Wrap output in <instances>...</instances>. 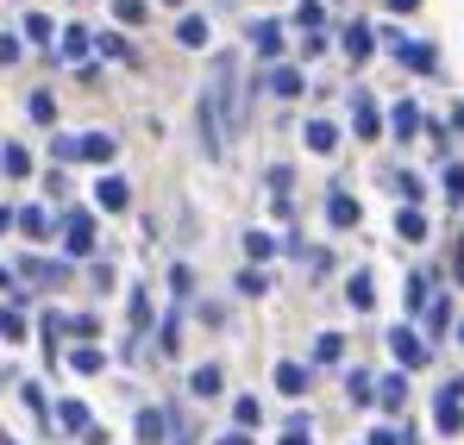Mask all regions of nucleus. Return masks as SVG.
<instances>
[{
    "mask_svg": "<svg viewBox=\"0 0 464 445\" xmlns=\"http://www.w3.org/2000/svg\"><path fill=\"white\" fill-rule=\"evenodd\" d=\"M201 94H208L214 120H220V132H227V139H238V132H245V101H238V57H232V51H220V57H214V82H208Z\"/></svg>",
    "mask_w": 464,
    "mask_h": 445,
    "instance_id": "nucleus-1",
    "label": "nucleus"
},
{
    "mask_svg": "<svg viewBox=\"0 0 464 445\" xmlns=\"http://www.w3.org/2000/svg\"><path fill=\"white\" fill-rule=\"evenodd\" d=\"M433 421H440V433H446V440H459V433H464V376H452V382L440 389Z\"/></svg>",
    "mask_w": 464,
    "mask_h": 445,
    "instance_id": "nucleus-2",
    "label": "nucleus"
},
{
    "mask_svg": "<svg viewBox=\"0 0 464 445\" xmlns=\"http://www.w3.org/2000/svg\"><path fill=\"white\" fill-rule=\"evenodd\" d=\"M389 57H395L401 70H414V75H433V70H440V51H433V44H420V38H395V32H389Z\"/></svg>",
    "mask_w": 464,
    "mask_h": 445,
    "instance_id": "nucleus-3",
    "label": "nucleus"
},
{
    "mask_svg": "<svg viewBox=\"0 0 464 445\" xmlns=\"http://www.w3.org/2000/svg\"><path fill=\"white\" fill-rule=\"evenodd\" d=\"M389 352H395V364H401V376H408V371H420V364L433 358V345H427V339H420L414 326H395V333H389Z\"/></svg>",
    "mask_w": 464,
    "mask_h": 445,
    "instance_id": "nucleus-4",
    "label": "nucleus"
},
{
    "mask_svg": "<svg viewBox=\"0 0 464 445\" xmlns=\"http://www.w3.org/2000/svg\"><path fill=\"white\" fill-rule=\"evenodd\" d=\"M195 132H201V150H208V157H227V132H220V120H214L208 94L195 101Z\"/></svg>",
    "mask_w": 464,
    "mask_h": 445,
    "instance_id": "nucleus-5",
    "label": "nucleus"
},
{
    "mask_svg": "<svg viewBox=\"0 0 464 445\" xmlns=\"http://www.w3.org/2000/svg\"><path fill=\"white\" fill-rule=\"evenodd\" d=\"M63 232H70V251H76V257H88V251H94V214H63Z\"/></svg>",
    "mask_w": 464,
    "mask_h": 445,
    "instance_id": "nucleus-6",
    "label": "nucleus"
},
{
    "mask_svg": "<svg viewBox=\"0 0 464 445\" xmlns=\"http://www.w3.org/2000/svg\"><path fill=\"white\" fill-rule=\"evenodd\" d=\"M126 201H132V195H126V176H101V182H94V208L126 214Z\"/></svg>",
    "mask_w": 464,
    "mask_h": 445,
    "instance_id": "nucleus-7",
    "label": "nucleus"
},
{
    "mask_svg": "<svg viewBox=\"0 0 464 445\" xmlns=\"http://www.w3.org/2000/svg\"><path fill=\"white\" fill-rule=\"evenodd\" d=\"M113 150H120V139H107V132H76V157H88V163H113Z\"/></svg>",
    "mask_w": 464,
    "mask_h": 445,
    "instance_id": "nucleus-8",
    "label": "nucleus"
},
{
    "mask_svg": "<svg viewBox=\"0 0 464 445\" xmlns=\"http://www.w3.org/2000/svg\"><path fill=\"white\" fill-rule=\"evenodd\" d=\"M251 51H257V57H283V25H276V19H257V25H251Z\"/></svg>",
    "mask_w": 464,
    "mask_h": 445,
    "instance_id": "nucleus-9",
    "label": "nucleus"
},
{
    "mask_svg": "<svg viewBox=\"0 0 464 445\" xmlns=\"http://www.w3.org/2000/svg\"><path fill=\"white\" fill-rule=\"evenodd\" d=\"M377 408H383V414H401V408H408V376L401 371L377 382Z\"/></svg>",
    "mask_w": 464,
    "mask_h": 445,
    "instance_id": "nucleus-10",
    "label": "nucleus"
},
{
    "mask_svg": "<svg viewBox=\"0 0 464 445\" xmlns=\"http://www.w3.org/2000/svg\"><path fill=\"white\" fill-rule=\"evenodd\" d=\"M308 382H314L308 364H295V358H283V364H276V389H283V395H308Z\"/></svg>",
    "mask_w": 464,
    "mask_h": 445,
    "instance_id": "nucleus-11",
    "label": "nucleus"
},
{
    "mask_svg": "<svg viewBox=\"0 0 464 445\" xmlns=\"http://www.w3.org/2000/svg\"><path fill=\"white\" fill-rule=\"evenodd\" d=\"M371 51H377V32L352 19V32H345V57H352V63H371Z\"/></svg>",
    "mask_w": 464,
    "mask_h": 445,
    "instance_id": "nucleus-12",
    "label": "nucleus"
},
{
    "mask_svg": "<svg viewBox=\"0 0 464 445\" xmlns=\"http://www.w3.org/2000/svg\"><path fill=\"white\" fill-rule=\"evenodd\" d=\"M352 126H358V139H377L383 120H377V101L371 94H352Z\"/></svg>",
    "mask_w": 464,
    "mask_h": 445,
    "instance_id": "nucleus-13",
    "label": "nucleus"
},
{
    "mask_svg": "<svg viewBox=\"0 0 464 445\" xmlns=\"http://www.w3.org/2000/svg\"><path fill=\"white\" fill-rule=\"evenodd\" d=\"M302 139H308L314 157H333V150H339V132H333V120H308V132H302Z\"/></svg>",
    "mask_w": 464,
    "mask_h": 445,
    "instance_id": "nucleus-14",
    "label": "nucleus"
},
{
    "mask_svg": "<svg viewBox=\"0 0 464 445\" xmlns=\"http://www.w3.org/2000/svg\"><path fill=\"white\" fill-rule=\"evenodd\" d=\"M326 220L339 226V232H345V226H358V201H352L345 189H333V195H326Z\"/></svg>",
    "mask_w": 464,
    "mask_h": 445,
    "instance_id": "nucleus-15",
    "label": "nucleus"
},
{
    "mask_svg": "<svg viewBox=\"0 0 464 445\" xmlns=\"http://www.w3.org/2000/svg\"><path fill=\"white\" fill-rule=\"evenodd\" d=\"M302 88H308V75H302V70H289V63H283V70H270V94L302 101Z\"/></svg>",
    "mask_w": 464,
    "mask_h": 445,
    "instance_id": "nucleus-16",
    "label": "nucleus"
},
{
    "mask_svg": "<svg viewBox=\"0 0 464 445\" xmlns=\"http://www.w3.org/2000/svg\"><path fill=\"white\" fill-rule=\"evenodd\" d=\"M395 238H401V245H420V238H427V214H420V208H401V214H395Z\"/></svg>",
    "mask_w": 464,
    "mask_h": 445,
    "instance_id": "nucleus-17",
    "label": "nucleus"
},
{
    "mask_svg": "<svg viewBox=\"0 0 464 445\" xmlns=\"http://www.w3.org/2000/svg\"><path fill=\"white\" fill-rule=\"evenodd\" d=\"M57 38H63V57H70V63H88V51H94V32L70 25V32H57Z\"/></svg>",
    "mask_w": 464,
    "mask_h": 445,
    "instance_id": "nucleus-18",
    "label": "nucleus"
},
{
    "mask_svg": "<svg viewBox=\"0 0 464 445\" xmlns=\"http://www.w3.org/2000/svg\"><path fill=\"white\" fill-rule=\"evenodd\" d=\"M345 395H352L358 408H371V401H377V376H364V371H345Z\"/></svg>",
    "mask_w": 464,
    "mask_h": 445,
    "instance_id": "nucleus-19",
    "label": "nucleus"
},
{
    "mask_svg": "<svg viewBox=\"0 0 464 445\" xmlns=\"http://www.w3.org/2000/svg\"><path fill=\"white\" fill-rule=\"evenodd\" d=\"M345 301H352L358 314H371V307H377V289H371V270H358V276H352V289H345Z\"/></svg>",
    "mask_w": 464,
    "mask_h": 445,
    "instance_id": "nucleus-20",
    "label": "nucleus"
},
{
    "mask_svg": "<svg viewBox=\"0 0 464 445\" xmlns=\"http://www.w3.org/2000/svg\"><path fill=\"white\" fill-rule=\"evenodd\" d=\"M389 126H395V139H414V132H420V107H414V101H401V107L389 113Z\"/></svg>",
    "mask_w": 464,
    "mask_h": 445,
    "instance_id": "nucleus-21",
    "label": "nucleus"
},
{
    "mask_svg": "<svg viewBox=\"0 0 464 445\" xmlns=\"http://www.w3.org/2000/svg\"><path fill=\"white\" fill-rule=\"evenodd\" d=\"M163 433H169V414H163V408H145V414H139V440L157 445Z\"/></svg>",
    "mask_w": 464,
    "mask_h": 445,
    "instance_id": "nucleus-22",
    "label": "nucleus"
},
{
    "mask_svg": "<svg viewBox=\"0 0 464 445\" xmlns=\"http://www.w3.org/2000/svg\"><path fill=\"white\" fill-rule=\"evenodd\" d=\"M188 395H201V401H208V395H220V364H201V371L188 376Z\"/></svg>",
    "mask_w": 464,
    "mask_h": 445,
    "instance_id": "nucleus-23",
    "label": "nucleus"
},
{
    "mask_svg": "<svg viewBox=\"0 0 464 445\" xmlns=\"http://www.w3.org/2000/svg\"><path fill=\"white\" fill-rule=\"evenodd\" d=\"M13 226H19L25 238H44V232H51V214H44V208H25V214H13Z\"/></svg>",
    "mask_w": 464,
    "mask_h": 445,
    "instance_id": "nucleus-24",
    "label": "nucleus"
},
{
    "mask_svg": "<svg viewBox=\"0 0 464 445\" xmlns=\"http://www.w3.org/2000/svg\"><path fill=\"white\" fill-rule=\"evenodd\" d=\"M176 38H182V44H188V51H201V44H208V38H214V32H208V19H195V13H188V19H182V25H176Z\"/></svg>",
    "mask_w": 464,
    "mask_h": 445,
    "instance_id": "nucleus-25",
    "label": "nucleus"
},
{
    "mask_svg": "<svg viewBox=\"0 0 464 445\" xmlns=\"http://www.w3.org/2000/svg\"><path fill=\"white\" fill-rule=\"evenodd\" d=\"M25 113H32L38 126H51V120H57V101H51V88H32V101H25Z\"/></svg>",
    "mask_w": 464,
    "mask_h": 445,
    "instance_id": "nucleus-26",
    "label": "nucleus"
},
{
    "mask_svg": "<svg viewBox=\"0 0 464 445\" xmlns=\"http://www.w3.org/2000/svg\"><path fill=\"white\" fill-rule=\"evenodd\" d=\"M339 358H345V339L339 333H320L314 339V364H339Z\"/></svg>",
    "mask_w": 464,
    "mask_h": 445,
    "instance_id": "nucleus-27",
    "label": "nucleus"
},
{
    "mask_svg": "<svg viewBox=\"0 0 464 445\" xmlns=\"http://www.w3.org/2000/svg\"><path fill=\"white\" fill-rule=\"evenodd\" d=\"M420 314H427V333H446V326H452V301H446V295H433Z\"/></svg>",
    "mask_w": 464,
    "mask_h": 445,
    "instance_id": "nucleus-28",
    "label": "nucleus"
},
{
    "mask_svg": "<svg viewBox=\"0 0 464 445\" xmlns=\"http://www.w3.org/2000/svg\"><path fill=\"white\" fill-rule=\"evenodd\" d=\"M13 339H25V314L19 307H0V345H13Z\"/></svg>",
    "mask_w": 464,
    "mask_h": 445,
    "instance_id": "nucleus-29",
    "label": "nucleus"
},
{
    "mask_svg": "<svg viewBox=\"0 0 464 445\" xmlns=\"http://www.w3.org/2000/svg\"><path fill=\"white\" fill-rule=\"evenodd\" d=\"M0 169H6V176H25V169H32L25 145H0Z\"/></svg>",
    "mask_w": 464,
    "mask_h": 445,
    "instance_id": "nucleus-30",
    "label": "nucleus"
},
{
    "mask_svg": "<svg viewBox=\"0 0 464 445\" xmlns=\"http://www.w3.org/2000/svg\"><path fill=\"white\" fill-rule=\"evenodd\" d=\"M57 427H70V433H88V408H82V401H63V408H57Z\"/></svg>",
    "mask_w": 464,
    "mask_h": 445,
    "instance_id": "nucleus-31",
    "label": "nucleus"
},
{
    "mask_svg": "<svg viewBox=\"0 0 464 445\" xmlns=\"http://www.w3.org/2000/svg\"><path fill=\"white\" fill-rule=\"evenodd\" d=\"M25 38H32V44H51V38H57V25H51L44 13H25Z\"/></svg>",
    "mask_w": 464,
    "mask_h": 445,
    "instance_id": "nucleus-32",
    "label": "nucleus"
},
{
    "mask_svg": "<svg viewBox=\"0 0 464 445\" xmlns=\"http://www.w3.org/2000/svg\"><path fill=\"white\" fill-rule=\"evenodd\" d=\"M395 195H401V208H420V195H427V189H420V176H408V169H401V176H395Z\"/></svg>",
    "mask_w": 464,
    "mask_h": 445,
    "instance_id": "nucleus-33",
    "label": "nucleus"
},
{
    "mask_svg": "<svg viewBox=\"0 0 464 445\" xmlns=\"http://www.w3.org/2000/svg\"><path fill=\"white\" fill-rule=\"evenodd\" d=\"M440 189H446L452 201H464V163H446V169H440Z\"/></svg>",
    "mask_w": 464,
    "mask_h": 445,
    "instance_id": "nucleus-34",
    "label": "nucleus"
},
{
    "mask_svg": "<svg viewBox=\"0 0 464 445\" xmlns=\"http://www.w3.org/2000/svg\"><path fill=\"white\" fill-rule=\"evenodd\" d=\"M270 251H276L270 232H245V257H270Z\"/></svg>",
    "mask_w": 464,
    "mask_h": 445,
    "instance_id": "nucleus-35",
    "label": "nucleus"
},
{
    "mask_svg": "<svg viewBox=\"0 0 464 445\" xmlns=\"http://www.w3.org/2000/svg\"><path fill=\"white\" fill-rule=\"evenodd\" d=\"M232 414H238V427H245V433H251V427H257V421H264V408H257V401H251V395H245V401H238V408H232Z\"/></svg>",
    "mask_w": 464,
    "mask_h": 445,
    "instance_id": "nucleus-36",
    "label": "nucleus"
},
{
    "mask_svg": "<svg viewBox=\"0 0 464 445\" xmlns=\"http://www.w3.org/2000/svg\"><path fill=\"white\" fill-rule=\"evenodd\" d=\"M295 25H302V32H320V0H302V13H295Z\"/></svg>",
    "mask_w": 464,
    "mask_h": 445,
    "instance_id": "nucleus-37",
    "label": "nucleus"
},
{
    "mask_svg": "<svg viewBox=\"0 0 464 445\" xmlns=\"http://www.w3.org/2000/svg\"><path fill=\"white\" fill-rule=\"evenodd\" d=\"M70 364H76L82 376H94V371H101V352H94V345H82V352H76V358H70Z\"/></svg>",
    "mask_w": 464,
    "mask_h": 445,
    "instance_id": "nucleus-38",
    "label": "nucleus"
},
{
    "mask_svg": "<svg viewBox=\"0 0 464 445\" xmlns=\"http://www.w3.org/2000/svg\"><path fill=\"white\" fill-rule=\"evenodd\" d=\"M113 13H120V25H139V19H145V0H120Z\"/></svg>",
    "mask_w": 464,
    "mask_h": 445,
    "instance_id": "nucleus-39",
    "label": "nucleus"
},
{
    "mask_svg": "<svg viewBox=\"0 0 464 445\" xmlns=\"http://www.w3.org/2000/svg\"><path fill=\"white\" fill-rule=\"evenodd\" d=\"M270 195H276V201H289V163H276V169H270Z\"/></svg>",
    "mask_w": 464,
    "mask_h": 445,
    "instance_id": "nucleus-40",
    "label": "nucleus"
},
{
    "mask_svg": "<svg viewBox=\"0 0 464 445\" xmlns=\"http://www.w3.org/2000/svg\"><path fill=\"white\" fill-rule=\"evenodd\" d=\"M13 63H19V38H13V32H0V70H13Z\"/></svg>",
    "mask_w": 464,
    "mask_h": 445,
    "instance_id": "nucleus-41",
    "label": "nucleus"
},
{
    "mask_svg": "<svg viewBox=\"0 0 464 445\" xmlns=\"http://www.w3.org/2000/svg\"><path fill=\"white\" fill-rule=\"evenodd\" d=\"M264 289H270V283H264L257 270H245V276H238V295H264Z\"/></svg>",
    "mask_w": 464,
    "mask_h": 445,
    "instance_id": "nucleus-42",
    "label": "nucleus"
},
{
    "mask_svg": "<svg viewBox=\"0 0 464 445\" xmlns=\"http://www.w3.org/2000/svg\"><path fill=\"white\" fill-rule=\"evenodd\" d=\"M283 445H308V414H302V421H289V433H283Z\"/></svg>",
    "mask_w": 464,
    "mask_h": 445,
    "instance_id": "nucleus-43",
    "label": "nucleus"
},
{
    "mask_svg": "<svg viewBox=\"0 0 464 445\" xmlns=\"http://www.w3.org/2000/svg\"><path fill=\"white\" fill-rule=\"evenodd\" d=\"M371 445H408V433H395V427H383V433H371Z\"/></svg>",
    "mask_w": 464,
    "mask_h": 445,
    "instance_id": "nucleus-44",
    "label": "nucleus"
},
{
    "mask_svg": "<svg viewBox=\"0 0 464 445\" xmlns=\"http://www.w3.org/2000/svg\"><path fill=\"white\" fill-rule=\"evenodd\" d=\"M414 6H420V0H389V13H414Z\"/></svg>",
    "mask_w": 464,
    "mask_h": 445,
    "instance_id": "nucleus-45",
    "label": "nucleus"
},
{
    "mask_svg": "<svg viewBox=\"0 0 464 445\" xmlns=\"http://www.w3.org/2000/svg\"><path fill=\"white\" fill-rule=\"evenodd\" d=\"M6 226H13V208H0V232H6Z\"/></svg>",
    "mask_w": 464,
    "mask_h": 445,
    "instance_id": "nucleus-46",
    "label": "nucleus"
},
{
    "mask_svg": "<svg viewBox=\"0 0 464 445\" xmlns=\"http://www.w3.org/2000/svg\"><path fill=\"white\" fill-rule=\"evenodd\" d=\"M452 126H459V132H464V107H452Z\"/></svg>",
    "mask_w": 464,
    "mask_h": 445,
    "instance_id": "nucleus-47",
    "label": "nucleus"
},
{
    "mask_svg": "<svg viewBox=\"0 0 464 445\" xmlns=\"http://www.w3.org/2000/svg\"><path fill=\"white\" fill-rule=\"evenodd\" d=\"M220 445H251V440H245V433H232V440H220Z\"/></svg>",
    "mask_w": 464,
    "mask_h": 445,
    "instance_id": "nucleus-48",
    "label": "nucleus"
},
{
    "mask_svg": "<svg viewBox=\"0 0 464 445\" xmlns=\"http://www.w3.org/2000/svg\"><path fill=\"white\" fill-rule=\"evenodd\" d=\"M459 345H464V320H459Z\"/></svg>",
    "mask_w": 464,
    "mask_h": 445,
    "instance_id": "nucleus-49",
    "label": "nucleus"
},
{
    "mask_svg": "<svg viewBox=\"0 0 464 445\" xmlns=\"http://www.w3.org/2000/svg\"><path fill=\"white\" fill-rule=\"evenodd\" d=\"M163 6H182V0H163Z\"/></svg>",
    "mask_w": 464,
    "mask_h": 445,
    "instance_id": "nucleus-50",
    "label": "nucleus"
}]
</instances>
